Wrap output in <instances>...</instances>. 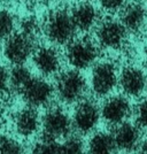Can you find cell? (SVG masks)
I'll return each instance as SVG.
<instances>
[{
  "mask_svg": "<svg viewBox=\"0 0 147 154\" xmlns=\"http://www.w3.org/2000/svg\"><path fill=\"white\" fill-rule=\"evenodd\" d=\"M87 89L86 79L78 69L62 71L58 76L55 84V92L63 103H77L84 98Z\"/></svg>",
  "mask_w": 147,
  "mask_h": 154,
  "instance_id": "cell-1",
  "label": "cell"
},
{
  "mask_svg": "<svg viewBox=\"0 0 147 154\" xmlns=\"http://www.w3.org/2000/svg\"><path fill=\"white\" fill-rule=\"evenodd\" d=\"M76 30L71 14L63 9L51 13L45 22V33L47 38L57 45L70 43Z\"/></svg>",
  "mask_w": 147,
  "mask_h": 154,
  "instance_id": "cell-2",
  "label": "cell"
},
{
  "mask_svg": "<svg viewBox=\"0 0 147 154\" xmlns=\"http://www.w3.org/2000/svg\"><path fill=\"white\" fill-rule=\"evenodd\" d=\"M67 45V61L72 68L78 70H83L96 64L100 55L99 46L89 38L75 39Z\"/></svg>",
  "mask_w": 147,
  "mask_h": 154,
  "instance_id": "cell-3",
  "label": "cell"
},
{
  "mask_svg": "<svg viewBox=\"0 0 147 154\" xmlns=\"http://www.w3.org/2000/svg\"><path fill=\"white\" fill-rule=\"evenodd\" d=\"M36 51L35 36L24 31L12 33L6 40L4 53L12 64H23Z\"/></svg>",
  "mask_w": 147,
  "mask_h": 154,
  "instance_id": "cell-4",
  "label": "cell"
},
{
  "mask_svg": "<svg viewBox=\"0 0 147 154\" xmlns=\"http://www.w3.org/2000/svg\"><path fill=\"white\" fill-rule=\"evenodd\" d=\"M117 68L110 61L99 62L93 67L91 74V89L99 98L109 96L118 84Z\"/></svg>",
  "mask_w": 147,
  "mask_h": 154,
  "instance_id": "cell-5",
  "label": "cell"
},
{
  "mask_svg": "<svg viewBox=\"0 0 147 154\" xmlns=\"http://www.w3.org/2000/svg\"><path fill=\"white\" fill-rule=\"evenodd\" d=\"M100 108L93 100L82 99L77 103L72 114V127L82 135L92 132L100 121Z\"/></svg>",
  "mask_w": 147,
  "mask_h": 154,
  "instance_id": "cell-6",
  "label": "cell"
},
{
  "mask_svg": "<svg viewBox=\"0 0 147 154\" xmlns=\"http://www.w3.org/2000/svg\"><path fill=\"white\" fill-rule=\"evenodd\" d=\"M72 121L62 108L52 107L44 114L41 119V128L46 137L53 139L66 138L70 134Z\"/></svg>",
  "mask_w": 147,
  "mask_h": 154,
  "instance_id": "cell-7",
  "label": "cell"
},
{
  "mask_svg": "<svg viewBox=\"0 0 147 154\" xmlns=\"http://www.w3.org/2000/svg\"><path fill=\"white\" fill-rule=\"evenodd\" d=\"M128 30L120 21L107 19L98 23L96 39L99 45L107 50H117L123 46L127 39Z\"/></svg>",
  "mask_w": 147,
  "mask_h": 154,
  "instance_id": "cell-8",
  "label": "cell"
},
{
  "mask_svg": "<svg viewBox=\"0 0 147 154\" xmlns=\"http://www.w3.org/2000/svg\"><path fill=\"white\" fill-rule=\"evenodd\" d=\"M131 113L132 107L130 105L129 99L122 94L109 97L100 109L101 119L105 121V123L112 127H116L125 122L130 117Z\"/></svg>",
  "mask_w": 147,
  "mask_h": 154,
  "instance_id": "cell-9",
  "label": "cell"
},
{
  "mask_svg": "<svg viewBox=\"0 0 147 154\" xmlns=\"http://www.w3.org/2000/svg\"><path fill=\"white\" fill-rule=\"evenodd\" d=\"M20 93L29 106L33 108L44 107L52 101L54 96V88L43 78L32 76Z\"/></svg>",
  "mask_w": 147,
  "mask_h": 154,
  "instance_id": "cell-10",
  "label": "cell"
},
{
  "mask_svg": "<svg viewBox=\"0 0 147 154\" xmlns=\"http://www.w3.org/2000/svg\"><path fill=\"white\" fill-rule=\"evenodd\" d=\"M118 85L127 97L138 98L146 91L147 76L139 67L128 66L118 76Z\"/></svg>",
  "mask_w": 147,
  "mask_h": 154,
  "instance_id": "cell-11",
  "label": "cell"
},
{
  "mask_svg": "<svg viewBox=\"0 0 147 154\" xmlns=\"http://www.w3.org/2000/svg\"><path fill=\"white\" fill-rule=\"evenodd\" d=\"M32 57L36 68L45 76L55 75L61 68V57L54 47H39L35 51Z\"/></svg>",
  "mask_w": 147,
  "mask_h": 154,
  "instance_id": "cell-12",
  "label": "cell"
},
{
  "mask_svg": "<svg viewBox=\"0 0 147 154\" xmlns=\"http://www.w3.org/2000/svg\"><path fill=\"white\" fill-rule=\"evenodd\" d=\"M121 22L128 31L139 32L147 22V8L140 1L125 4L121 9Z\"/></svg>",
  "mask_w": 147,
  "mask_h": 154,
  "instance_id": "cell-13",
  "label": "cell"
},
{
  "mask_svg": "<svg viewBox=\"0 0 147 154\" xmlns=\"http://www.w3.org/2000/svg\"><path fill=\"white\" fill-rule=\"evenodd\" d=\"M70 14L76 29L79 31H90L99 23V12L96 6L89 1L78 2Z\"/></svg>",
  "mask_w": 147,
  "mask_h": 154,
  "instance_id": "cell-14",
  "label": "cell"
},
{
  "mask_svg": "<svg viewBox=\"0 0 147 154\" xmlns=\"http://www.w3.org/2000/svg\"><path fill=\"white\" fill-rule=\"evenodd\" d=\"M113 136L117 149L124 152H131L140 145V128L137 124L127 121L121 123L115 127Z\"/></svg>",
  "mask_w": 147,
  "mask_h": 154,
  "instance_id": "cell-15",
  "label": "cell"
},
{
  "mask_svg": "<svg viewBox=\"0 0 147 154\" xmlns=\"http://www.w3.org/2000/svg\"><path fill=\"white\" fill-rule=\"evenodd\" d=\"M41 124L38 113L33 107H26L19 110L14 117V128L16 132L22 137H31Z\"/></svg>",
  "mask_w": 147,
  "mask_h": 154,
  "instance_id": "cell-16",
  "label": "cell"
},
{
  "mask_svg": "<svg viewBox=\"0 0 147 154\" xmlns=\"http://www.w3.org/2000/svg\"><path fill=\"white\" fill-rule=\"evenodd\" d=\"M89 152L93 154H110L116 152L115 139L113 134L106 131H99L90 138L89 140Z\"/></svg>",
  "mask_w": 147,
  "mask_h": 154,
  "instance_id": "cell-17",
  "label": "cell"
},
{
  "mask_svg": "<svg viewBox=\"0 0 147 154\" xmlns=\"http://www.w3.org/2000/svg\"><path fill=\"white\" fill-rule=\"evenodd\" d=\"M31 78V72L23 64H16L9 72V85L14 91L20 93Z\"/></svg>",
  "mask_w": 147,
  "mask_h": 154,
  "instance_id": "cell-18",
  "label": "cell"
},
{
  "mask_svg": "<svg viewBox=\"0 0 147 154\" xmlns=\"http://www.w3.org/2000/svg\"><path fill=\"white\" fill-rule=\"evenodd\" d=\"M33 153H41V154H57L62 153V146L61 143H59L58 139H53L50 137H43L37 140L32 148Z\"/></svg>",
  "mask_w": 147,
  "mask_h": 154,
  "instance_id": "cell-19",
  "label": "cell"
},
{
  "mask_svg": "<svg viewBox=\"0 0 147 154\" xmlns=\"http://www.w3.org/2000/svg\"><path fill=\"white\" fill-rule=\"evenodd\" d=\"M15 28V19L8 11L0 9V39L8 38Z\"/></svg>",
  "mask_w": 147,
  "mask_h": 154,
  "instance_id": "cell-20",
  "label": "cell"
},
{
  "mask_svg": "<svg viewBox=\"0 0 147 154\" xmlns=\"http://www.w3.org/2000/svg\"><path fill=\"white\" fill-rule=\"evenodd\" d=\"M61 146L62 153L66 154H78L84 151V143L78 136H67Z\"/></svg>",
  "mask_w": 147,
  "mask_h": 154,
  "instance_id": "cell-21",
  "label": "cell"
},
{
  "mask_svg": "<svg viewBox=\"0 0 147 154\" xmlns=\"http://www.w3.org/2000/svg\"><path fill=\"white\" fill-rule=\"evenodd\" d=\"M0 153L20 154L23 153V147L16 139L8 136H0Z\"/></svg>",
  "mask_w": 147,
  "mask_h": 154,
  "instance_id": "cell-22",
  "label": "cell"
},
{
  "mask_svg": "<svg viewBox=\"0 0 147 154\" xmlns=\"http://www.w3.org/2000/svg\"><path fill=\"white\" fill-rule=\"evenodd\" d=\"M136 124L142 129H147V99L138 103L134 110Z\"/></svg>",
  "mask_w": 147,
  "mask_h": 154,
  "instance_id": "cell-23",
  "label": "cell"
},
{
  "mask_svg": "<svg viewBox=\"0 0 147 154\" xmlns=\"http://www.w3.org/2000/svg\"><path fill=\"white\" fill-rule=\"evenodd\" d=\"M99 5L107 13H115L125 6L127 0H98Z\"/></svg>",
  "mask_w": 147,
  "mask_h": 154,
  "instance_id": "cell-24",
  "label": "cell"
},
{
  "mask_svg": "<svg viewBox=\"0 0 147 154\" xmlns=\"http://www.w3.org/2000/svg\"><path fill=\"white\" fill-rule=\"evenodd\" d=\"M9 86V71L5 67L0 66V93L7 91Z\"/></svg>",
  "mask_w": 147,
  "mask_h": 154,
  "instance_id": "cell-25",
  "label": "cell"
},
{
  "mask_svg": "<svg viewBox=\"0 0 147 154\" xmlns=\"http://www.w3.org/2000/svg\"><path fill=\"white\" fill-rule=\"evenodd\" d=\"M38 29V26H37V21H35L33 19H28L23 22V26H22V31L26 32L29 35H32L35 36L36 35V31Z\"/></svg>",
  "mask_w": 147,
  "mask_h": 154,
  "instance_id": "cell-26",
  "label": "cell"
},
{
  "mask_svg": "<svg viewBox=\"0 0 147 154\" xmlns=\"http://www.w3.org/2000/svg\"><path fill=\"white\" fill-rule=\"evenodd\" d=\"M139 151H140L141 153L147 154V139L146 140H144L140 145H139Z\"/></svg>",
  "mask_w": 147,
  "mask_h": 154,
  "instance_id": "cell-27",
  "label": "cell"
},
{
  "mask_svg": "<svg viewBox=\"0 0 147 154\" xmlns=\"http://www.w3.org/2000/svg\"><path fill=\"white\" fill-rule=\"evenodd\" d=\"M146 90H147V88H146Z\"/></svg>",
  "mask_w": 147,
  "mask_h": 154,
  "instance_id": "cell-28",
  "label": "cell"
},
{
  "mask_svg": "<svg viewBox=\"0 0 147 154\" xmlns=\"http://www.w3.org/2000/svg\"><path fill=\"white\" fill-rule=\"evenodd\" d=\"M0 136H1V135H0Z\"/></svg>",
  "mask_w": 147,
  "mask_h": 154,
  "instance_id": "cell-29",
  "label": "cell"
}]
</instances>
